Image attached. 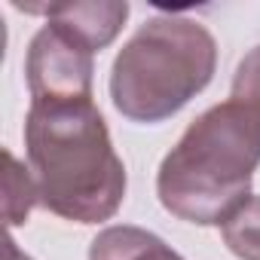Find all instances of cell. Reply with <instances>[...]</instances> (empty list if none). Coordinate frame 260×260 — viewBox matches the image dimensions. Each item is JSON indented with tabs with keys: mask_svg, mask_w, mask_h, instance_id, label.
<instances>
[{
	"mask_svg": "<svg viewBox=\"0 0 260 260\" xmlns=\"http://www.w3.org/2000/svg\"><path fill=\"white\" fill-rule=\"evenodd\" d=\"M25 74L34 104L92 101V49L55 22L34 34Z\"/></svg>",
	"mask_w": 260,
	"mask_h": 260,
	"instance_id": "obj_4",
	"label": "cell"
},
{
	"mask_svg": "<svg viewBox=\"0 0 260 260\" xmlns=\"http://www.w3.org/2000/svg\"><path fill=\"white\" fill-rule=\"evenodd\" d=\"M233 101H239L260 122V46L242 58L233 80Z\"/></svg>",
	"mask_w": 260,
	"mask_h": 260,
	"instance_id": "obj_9",
	"label": "cell"
},
{
	"mask_svg": "<svg viewBox=\"0 0 260 260\" xmlns=\"http://www.w3.org/2000/svg\"><path fill=\"white\" fill-rule=\"evenodd\" d=\"M37 199V184L31 169H25L10 150H4V220L7 226H19L28 220Z\"/></svg>",
	"mask_w": 260,
	"mask_h": 260,
	"instance_id": "obj_7",
	"label": "cell"
},
{
	"mask_svg": "<svg viewBox=\"0 0 260 260\" xmlns=\"http://www.w3.org/2000/svg\"><path fill=\"white\" fill-rule=\"evenodd\" d=\"M25 144L37 199L52 214L98 223L119 208L125 169L92 101L31 104Z\"/></svg>",
	"mask_w": 260,
	"mask_h": 260,
	"instance_id": "obj_1",
	"label": "cell"
},
{
	"mask_svg": "<svg viewBox=\"0 0 260 260\" xmlns=\"http://www.w3.org/2000/svg\"><path fill=\"white\" fill-rule=\"evenodd\" d=\"M223 242L236 257L260 260V196H251L223 223Z\"/></svg>",
	"mask_w": 260,
	"mask_h": 260,
	"instance_id": "obj_8",
	"label": "cell"
},
{
	"mask_svg": "<svg viewBox=\"0 0 260 260\" xmlns=\"http://www.w3.org/2000/svg\"><path fill=\"white\" fill-rule=\"evenodd\" d=\"M7 260H28V257H25V254L16 248V242H13L10 236H7Z\"/></svg>",
	"mask_w": 260,
	"mask_h": 260,
	"instance_id": "obj_10",
	"label": "cell"
},
{
	"mask_svg": "<svg viewBox=\"0 0 260 260\" xmlns=\"http://www.w3.org/2000/svg\"><path fill=\"white\" fill-rule=\"evenodd\" d=\"M16 7L19 10H28V13L49 16V22H55L64 31H71L92 52L95 49H104L119 34L122 22L128 16V4H119V0H89V4H40V7L16 4Z\"/></svg>",
	"mask_w": 260,
	"mask_h": 260,
	"instance_id": "obj_5",
	"label": "cell"
},
{
	"mask_svg": "<svg viewBox=\"0 0 260 260\" xmlns=\"http://www.w3.org/2000/svg\"><path fill=\"white\" fill-rule=\"evenodd\" d=\"M214 61V37L199 22L156 16L138 28L113 61V104L135 122L169 119L208 86Z\"/></svg>",
	"mask_w": 260,
	"mask_h": 260,
	"instance_id": "obj_3",
	"label": "cell"
},
{
	"mask_svg": "<svg viewBox=\"0 0 260 260\" xmlns=\"http://www.w3.org/2000/svg\"><path fill=\"white\" fill-rule=\"evenodd\" d=\"M260 166V122L239 104L205 110L162 159L156 193L166 211L190 223H226L251 196Z\"/></svg>",
	"mask_w": 260,
	"mask_h": 260,
	"instance_id": "obj_2",
	"label": "cell"
},
{
	"mask_svg": "<svg viewBox=\"0 0 260 260\" xmlns=\"http://www.w3.org/2000/svg\"><path fill=\"white\" fill-rule=\"evenodd\" d=\"M89 260H181V257L147 230L110 226L92 239Z\"/></svg>",
	"mask_w": 260,
	"mask_h": 260,
	"instance_id": "obj_6",
	"label": "cell"
}]
</instances>
